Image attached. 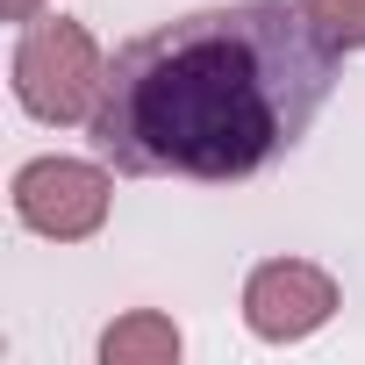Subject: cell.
<instances>
[{"instance_id":"cell-4","label":"cell","mask_w":365,"mask_h":365,"mask_svg":"<svg viewBox=\"0 0 365 365\" xmlns=\"http://www.w3.org/2000/svg\"><path fill=\"white\" fill-rule=\"evenodd\" d=\"M336 315V279L308 258H265L244 279V322L265 344H301Z\"/></svg>"},{"instance_id":"cell-3","label":"cell","mask_w":365,"mask_h":365,"mask_svg":"<svg viewBox=\"0 0 365 365\" xmlns=\"http://www.w3.org/2000/svg\"><path fill=\"white\" fill-rule=\"evenodd\" d=\"M108 158H29L15 172V222L51 244H79L108 222Z\"/></svg>"},{"instance_id":"cell-5","label":"cell","mask_w":365,"mask_h":365,"mask_svg":"<svg viewBox=\"0 0 365 365\" xmlns=\"http://www.w3.org/2000/svg\"><path fill=\"white\" fill-rule=\"evenodd\" d=\"M179 329L158 308H129L122 322L101 329V365H179Z\"/></svg>"},{"instance_id":"cell-2","label":"cell","mask_w":365,"mask_h":365,"mask_svg":"<svg viewBox=\"0 0 365 365\" xmlns=\"http://www.w3.org/2000/svg\"><path fill=\"white\" fill-rule=\"evenodd\" d=\"M101 93H108V58L86 36V22H72V15L22 22V43H15V101L36 122H93Z\"/></svg>"},{"instance_id":"cell-6","label":"cell","mask_w":365,"mask_h":365,"mask_svg":"<svg viewBox=\"0 0 365 365\" xmlns=\"http://www.w3.org/2000/svg\"><path fill=\"white\" fill-rule=\"evenodd\" d=\"M301 8H308V22H315L329 43L365 51V0H301Z\"/></svg>"},{"instance_id":"cell-7","label":"cell","mask_w":365,"mask_h":365,"mask_svg":"<svg viewBox=\"0 0 365 365\" xmlns=\"http://www.w3.org/2000/svg\"><path fill=\"white\" fill-rule=\"evenodd\" d=\"M0 15H8V22H36V15H43V0H0Z\"/></svg>"},{"instance_id":"cell-1","label":"cell","mask_w":365,"mask_h":365,"mask_svg":"<svg viewBox=\"0 0 365 365\" xmlns=\"http://www.w3.org/2000/svg\"><path fill=\"white\" fill-rule=\"evenodd\" d=\"M336 72L344 43L308 22L301 0H222L122 43L86 129L129 179L230 187L315 129Z\"/></svg>"}]
</instances>
